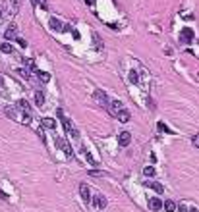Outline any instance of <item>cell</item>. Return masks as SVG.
I'll use <instances>...</instances> for the list:
<instances>
[{
  "instance_id": "23",
  "label": "cell",
  "mask_w": 199,
  "mask_h": 212,
  "mask_svg": "<svg viewBox=\"0 0 199 212\" xmlns=\"http://www.w3.org/2000/svg\"><path fill=\"white\" fill-rule=\"evenodd\" d=\"M93 41H95V47L101 50L103 48V42H101V39H99V35H93Z\"/></svg>"
},
{
  "instance_id": "2",
  "label": "cell",
  "mask_w": 199,
  "mask_h": 212,
  "mask_svg": "<svg viewBox=\"0 0 199 212\" xmlns=\"http://www.w3.org/2000/svg\"><path fill=\"white\" fill-rule=\"evenodd\" d=\"M54 145H56L58 149H62L66 156H72V154H74V152H72V149H70V145H68V141L62 139V137H58V135L54 137Z\"/></svg>"
},
{
  "instance_id": "30",
  "label": "cell",
  "mask_w": 199,
  "mask_h": 212,
  "mask_svg": "<svg viewBox=\"0 0 199 212\" xmlns=\"http://www.w3.org/2000/svg\"><path fill=\"white\" fill-rule=\"evenodd\" d=\"M147 106L151 108V110H155L157 106H155V102H153V98H147Z\"/></svg>"
},
{
  "instance_id": "25",
  "label": "cell",
  "mask_w": 199,
  "mask_h": 212,
  "mask_svg": "<svg viewBox=\"0 0 199 212\" xmlns=\"http://www.w3.org/2000/svg\"><path fill=\"white\" fill-rule=\"evenodd\" d=\"M18 73L23 77V79H29V71H27V70H18Z\"/></svg>"
},
{
  "instance_id": "28",
  "label": "cell",
  "mask_w": 199,
  "mask_h": 212,
  "mask_svg": "<svg viewBox=\"0 0 199 212\" xmlns=\"http://www.w3.org/2000/svg\"><path fill=\"white\" fill-rule=\"evenodd\" d=\"M176 210L178 212H187V206L186 205H176Z\"/></svg>"
},
{
  "instance_id": "3",
  "label": "cell",
  "mask_w": 199,
  "mask_h": 212,
  "mask_svg": "<svg viewBox=\"0 0 199 212\" xmlns=\"http://www.w3.org/2000/svg\"><path fill=\"white\" fill-rule=\"evenodd\" d=\"M193 37H195V33H193V29H190V27H186V29L180 31V41H182L184 44H190V42L193 41Z\"/></svg>"
},
{
  "instance_id": "29",
  "label": "cell",
  "mask_w": 199,
  "mask_h": 212,
  "mask_svg": "<svg viewBox=\"0 0 199 212\" xmlns=\"http://www.w3.org/2000/svg\"><path fill=\"white\" fill-rule=\"evenodd\" d=\"M159 129H161V131H166V133L170 131V129H168L166 126H164V124H162V121H159Z\"/></svg>"
},
{
  "instance_id": "22",
  "label": "cell",
  "mask_w": 199,
  "mask_h": 212,
  "mask_svg": "<svg viewBox=\"0 0 199 212\" xmlns=\"http://www.w3.org/2000/svg\"><path fill=\"white\" fill-rule=\"evenodd\" d=\"M130 81H131V83H137V81H139V77H137V71H134V70L130 71Z\"/></svg>"
},
{
  "instance_id": "13",
  "label": "cell",
  "mask_w": 199,
  "mask_h": 212,
  "mask_svg": "<svg viewBox=\"0 0 199 212\" xmlns=\"http://www.w3.org/2000/svg\"><path fill=\"white\" fill-rule=\"evenodd\" d=\"M116 118H118L120 121H124V124H126V121H130V112H128V110H124V108H122V110H120V112L116 114Z\"/></svg>"
},
{
  "instance_id": "35",
  "label": "cell",
  "mask_w": 199,
  "mask_h": 212,
  "mask_svg": "<svg viewBox=\"0 0 199 212\" xmlns=\"http://www.w3.org/2000/svg\"><path fill=\"white\" fill-rule=\"evenodd\" d=\"M0 16H2V12H0Z\"/></svg>"
},
{
  "instance_id": "21",
  "label": "cell",
  "mask_w": 199,
  "mask_h": 212,
  "mask_svg": "<svg viewBox=\"0 0 199 212\" xmlns=\"http://www.w3.org/2000/svg\"><path fill=\"white\" fill-rule=\"evenodd\" d=\"M143 174H145L147 177H151V175H155V168L153 166H147V168H143Z\"/></svg>"
},
{
  "instance_id": "19",
  "label": "cell",
  "mask_w": 199,
  "mask_h": 212,
  "mask_svg": "<svg viewBox=\"0 0 199 212\" xmlns=\"http://www.w3.org/2000/svg\"><path fill=\"white\" fill-rule=\"evenodd\" d=\"M37 75H39V79L43 83H48L50 81V73H47V71H37Z\"/></svg>"
},
{
  "instance_id": "34",
  "label": "cell",
  "mask_w": 199,
  "mask_h": 212,
  "mask_svg": "<svg viewBox=\"0 0 199 212\" xmlns=\"http://www.w3.org/2000/svg\"><path fill=\"white\" fill-rule=\"evenodd\" d=\"M190 212H199V210L197 208H190Z\"/></svg>"
},
{
  "instance_id": "18",
  "label": "cell",
  "mask_w": 199,
  "mask_h": 212,
  "mask_svg": "<svg viewBox=\"0 0 199 212\" xmlns=\"http://www.w3.org/2000/svg\"><path fill=\"white\" fill-rule=\"evenodd\" d=\"M0 50H2L4 54H12L14 52V47L10 42H2V44H0Z\"/></svg>"
},
{
  "instance_id": "11",
  "label": "cell",
  "mask_w": 199,
  "mask_h": 212,
  "mask_svg": "<svg viewBox=\"0 0 199 212\" xmlns=\"http://www.w3.org/2000/svg\"><path fill=\"white\" fill-rule=\"evenodd\" d=\"M18 110H21V112H31V106H29V102L25 98L18 100Z\"/></svg>"
},
{
  "instance_id": "16",
  "label": "cell",
  "mask_w": 199,
  "mask_h": 212,
  "mask_svg": "<svg viewBox=\"0 0 199 212\" xmlns=\"http://www.w3.org/2000/svg\"><path fill=\"white\" fill-rule=\"evenodd\" d=\"M43 126H45L47 129H56V121H54L52 118H45L43 120Z\"/></svg>"
},
{
  "instance_id": "24",
  "label": "cell",
  "mask_w": 199,
  "mask_h": 212,
  "mask_svg": "<svg viewBox=\"0 0 199 212\" xmlns=\"http://www.w3.org/2000/svg\"><path fill=\"white\" fill-rule=\"evenodd\" d=\"M6 116H8V118H16L18 114H16V110H14V108H6Z\"/></svg>"
},
{
  "instance_id": "14",
  "label": "cell",
  "mask_w": 199,
  "mask_h": 212,
  "mask_svg": "<svg viewBox=\"0 0 199 212\" xmlns=\"http://www.w3.org/2000/svg\"><path fill=\"white\" fill-rule=\"evenodd\" d=\"M162 208L166 210V212H176V203H174V200H164Z\"/></svg>"
},
{
  "instance_id": "33",
  "label": "cell",
  "mask_w": 199,
  "mask_h": 212,
  "mask_svg": "<svg viewBox=\"0 0 199 212\" xmlns=\"http://www.w3.org/2000/svg\"><path fill=\"white\" fill-rule=\"evenodd\" d=\"M85 2L89 4V6H93V4H95V0H85Z\"/></svg>"
},
{
  "instance_id": "8",
  "label": "cell",
  "mask_w": 199,
  "mask_h": 212,
  "mask_svg": "<svg viewBox=\"0 0 199 212\" xmlns=\"http://www.w3.org/2000/svg\"><path fill=\"white\" fill-rule=\"evenodd\" d=\"M79 195H81V199L85 203L91 200V191H89V187H87V183H79Z\"/></svg>"
},
{
  "instance_id": "10",
  "label": "cell",
  "mask_w": 199,
  "mask_h": 212,
  "mask_svg": "<svg viewBox=\"0 0 199 212\" xmlns=\"http://www.w3.org/2000/svg\"><path fill=\"white\" fill-rule=\"evenodd\" d=\"M145 185L151 187V189H155L157 193H164V185H161L159 181H145Z\"/></svg>"
},
{
  "instance_id": "32",
  "label": "cell",
  "mask_w": 199,
  "mask_h": 212,
  "mask_svg": "<svg viewBox=\"0 0 199 212\" xmlns=\"http://www.w3.org/2000/svg\"><path fill=\"white\" fill-rule=\"evenodd\" d=\"M0 87H4V77L0 75Z\"/></svg>"
},
{
  "instance_id": "5",
  "label": "cell",
  "mask_w": 199,
  "mask_h": 212,
  "mask_svg": "<svg viewBox=\"0 0 199 212\" xmlns=\"http://www.w3.org/2000/svg\"><path fill=\"white\" fill-rule=\"evenodd\" d=\"M147 206H149L151 210H155V212H159V210L162 208V199H159V197H151V199L147 200Z\"/></svg>"
},
{
  "instance_id": "15",
  "label": "cell",
  "mask_w": 199,
  "mask_h": 212,
  "mask_svg": "<svg viewBox=\"0 0 199 212\" xmlns=\"http://www.w3.org/2000/svg\"><path fill=\"white\" fill-rule=\"evenodd\" d=\"M35 104L37 106L45 104V95H43V91H35Z\"/></svg>"
},
{
  "instance_id": "31",
  "label": "cell",
  "mask_w": 199,
  "mask_h": 212,
  "mask_svg": "<svg viewBox=\"0 0 199 212\" xmlns=\"http://www.w3.org/2000/svg\"><path fill=\"white\" fill-rule=\"evenodd\" d=\"M191 141H193V145H195V147L199 149V133H197V135H193V139H191Z\"/></svg>"
},
{
  "instance_id": "7",
  "label": "cell",
  "mask_w": 199,
  "mask_h": 212,
  "mask_svg": "<svg viewBox=\"0 0 199 212\" xmlns=\"http://www.w3.org/2000/svg\"><path fill=\"white\" fill-rule=\"evenodd\" d=\"M130 143H131V135H130L128 131H122L118 135V145H120V147H128Z\"/></svg>"
},
{
  "instance_id": "17",
  "label": "cell",
  "mask_w": 199,
  "mask_h": 212,
  "mask_svg": "<svg viewBox=\"0 0 199 212\" xmlns=\"http://www.w3.org/2000/svg\"><path fill=\"white\" fill-rule=\"evenodd\" d=\"M50 27L54 29V31H62V23H60V19H56V17H50Z\"/></svg>"
},
{
  "instance_id": "20",
  "label": "cell",
  "mask_w": 199,
  "mask_h": 212,
  "mask_svg": "<svg viewBox=\"0 0 199 212\" xmlns=\"http://www.w3.org/2000/svg\"><path fill=\"white\" fill-rule=\"evenodd\" d=\"M31 120H33L31 112H23V121H21V124H25V126H29V124H31Z\"/></svg>"
},
{
  "instance_id": "1",
  "label": "cell",
  "mask_w": 199,
  "mask_h": 212,
  "mask_svg": "<svg viewBox=\"0 0 199 212\" xmlns=\"http://www.w3.org/2000/svg\"><path fill=\"white\" fill-rule=\"evenodd\" d=\"M58 118H60V121H62V126H64V129H66V133L72 137V139H79V131H77L75 127H74V124L68 120V118H64V114H62V110H58Z\"/></svg>"
},
{
  "instance_id": "26",
  "label": "cell",
  "mask_w": 199,
  "mask_h": 212,
  "mask_svg": "<svg viewBox=\"0 0 199 212\" xmlns=\"http://www.w3.org/2000/svg\"><path fill=\"white\" fill-rule=\"evenodd\" d=\"M83 152H85V160H87V162H91V164H95V158H93V156L87 152V150H83Z\"/></svg>"
},
{
  "instance_id": "27",
  "label": "cell",
  "mask_w": 199,
  "mask_h": 212,
  "mask_svg": "<svg viewBox=\"0 0 199 212\" xmlns=\"http://www.w3.org/2000/svg\"><path fill=\"white\" fill-rule=\"evenodd\" d=\"M16 41H18V44H19L21 48H25V47H27V42H25L23 39H19V37H16Z\"/></svg>"
},
{
  "instance_id": "4",
  "label": "cell",
  "mask_w": 199,
  "mask_h": 212,
  "mask_svg": "<svg viewBox=\"0 0 199 212\" xmlns=\"http://www.w3.org/2000/svg\"><path fill=\"white\" fill-rule=\"evenodd\" d=\"M106 108H108V112L112 114V116H116V114L120 112V110L124 108V104L120 102V100H110V102H108V106H106Z\"/></svg>"
},
{
  "instance_id": "9",
  "label": "cell",
  "mask_w": 199,
  "mask_h": 212,
  "mask_svg": "<svg viewBox=\"0 0 199 212\" xmlns=\"http://www.w3.org/2000/svg\"><path fill=\"white\" fill-rule=\"evenodd\" d=\"M93 203H95V206H97V208H101V210H103V208L106 206V199H105L103 195H95Z\"/></svg>"
},
{
  "instance_id": "12",
  "label": "cell",
  "mask_w": 199,
  "mask_h": 212,
  "mask_svg": "<svg viewBox=\"0 0 199 212\" xmlns=\"http://www.w3.org/2000/svg\"><path fill=\"white\" fill-rule=\"evenodd\" d=\"M4 37H6V41H12V39H16V25H10V27L6 29Z\"/></svg>"
},
{
  "instance_id": "6",
  "label": "cell",
  "mask_w": 199,
  "mask_h": 212,
  "mask_svg": "<svg viewBox=\"0 0 199 212\" xmlns=\"http://www.w3.org/2000/svg\"><path fill=\"white\" fill-rule=\"evenodd\" d=\"M95 98H97V102H99V104H103L105 108H106V106H108V102H110L108 96H106V93H105V91H101V89H97V91H95Z\"/></svg>"
}]
</instances>
